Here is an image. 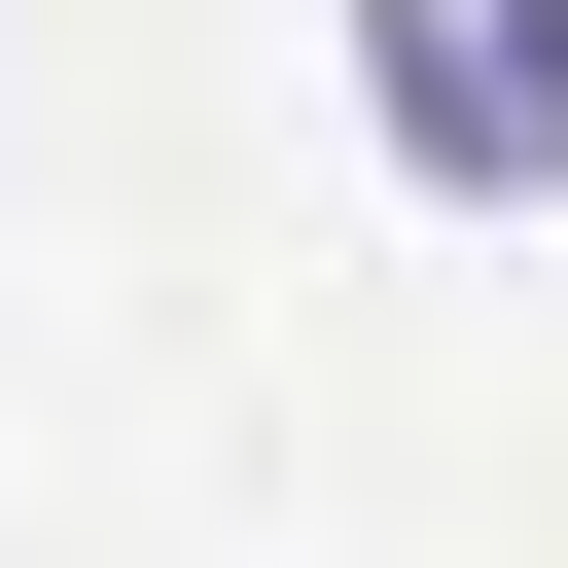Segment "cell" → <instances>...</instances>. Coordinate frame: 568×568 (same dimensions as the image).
I'll use <instances>...</instances> for the list:
<instances>
[{
  "instance_id": "6da1fadb",
  "label": "cell",
  "mask_w": 568,
  "mask_h": 568,
  "mask_svg": "<svg viewBox=\"0 0 568 568\" xmlns=\"http://www.w3.org/2000/svg\"><path fill=\"white\" fill-rule=\"evenodd\" d=\"M355 106H390V178L532 213L568 178V0H355Z\"/></svg>"
}]
</instances>
